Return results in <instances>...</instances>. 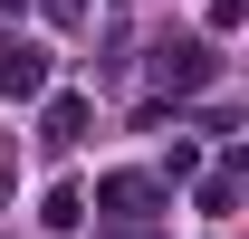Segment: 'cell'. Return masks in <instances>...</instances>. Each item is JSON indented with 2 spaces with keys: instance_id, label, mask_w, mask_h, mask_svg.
<instances>
[{
  "instance_id": "6da1fadb",
  "label": "cell",
  "mask_w": 249,
  "mask_h": 239,
  "mask_svg": "<svg viewBox=\"0 0 249 239\" xmlns=\"http://www.w3.org/2000/svg\"><path fill=\"white\" fill-rule=\"evenodd\" d=\"M220 77V58L201 48V38H173V48H154V86H173V96H201Z\"/></svg>"
},
{
  "instance_id": "7a4b0ae2",
  "label": "cell",
  "mask_w": 249,
  "mask_h": 239,
  "mask_svg": "<svg viewBox=\"0 0 249 239\" xmlns=\"http://www.w3.org/2000/svg\"><path fill=\"white\" fill-rule=\"evenodd\" d=\"M96 210H106V220H154V210H163V182L154 172H106V182H96Z\"/></svg>"
},
{
  "instance_id": "3957f363",
  "label": "cell",
  "mask_w": 249,
  "mask_h": 239,
  "mask_svg": "<svg viewBox=\"0 0 249 239\" xmlns=\"http://www.w3.org/2000/svg\"><path fill=\"white\" fill-rule=\"evenodd\" d=\"M48 48L38 38H0V96H48Z\"/></svg>"
},
{
  "instance_id": "277c9868",
  "label": "cell",
  "mask_w": 249,
  "mask_h": 239,
  "mask_svg": "<svg viewBox=\"0 0 249 239\" xmlns=\"http://www.w3.org/2000/svg\"><path fill=\"white\" fill-rule=\"evenodd\" d=\"M87 124H96V105H87V96H48V115H38V134H48V144H87Z\"/></svg>"
},
{
  "instance_id": "5b68a950",
  "label": "cell",
  "mask_w": 249,
  "mask_h": 239,
  "mask_svg": "<svg viewBox=\"0 0 249 239\" xmlns=\"http://www.w3.org/2000/svg\"><path fill=\"white\" fill-rule=\"evenodd\" d=\"M0 10H19V0H0Z\"/></svg>"
},
{
  "instance_id": "8992f818",
  "label": "cell",
  "mask_w": 249,
  "mask_h": 239,
  "mask_svg": "<svg viewBox=\"0 0 249 239\" xmlns=\"http://www.w3.org/2000/svg\"><path fill=\"white\" fill-rule=\"evenodd\" d=\"M115 10H134V0H115Z\"/></svg>"
}]
</instances>
